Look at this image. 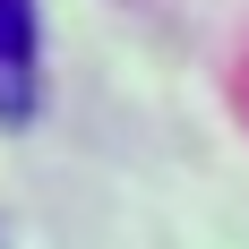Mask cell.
<instances>
[{
  "label": "cell",
  "instance_id": "1",
  "mask_svg": "<svg viewBox=\"0 0 249 249\" xmlns=\"http://www.w3.org/2000/svg\"><path fill=\"white\" fill-rule=\"evenodd\" d=\"M35 103H43V18L35 0H0V121H35Z\"/></svg>",
  "mask_w": 249,
  "mask_h": 249
}]
</instances>
